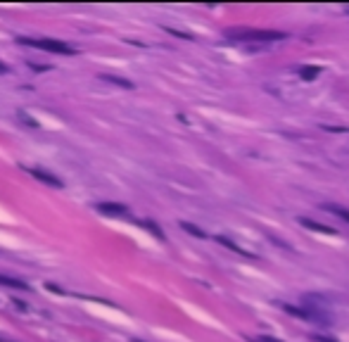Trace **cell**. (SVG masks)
<instances>
[{
    "label": "cell",
    "instance_id": "6da1fadb",
    "mask_svg": "<svg viewBox=\"0 0 349 342\" xmlns=\"http://www.w3.org/2000/svg\"><path fill=\"white\" fill-rule=\"evenodd\" d=\"M226 36L235 41V43H247V45H269L276 41H283L285 34L283 31H269V29H228Z\"/></svg>",
    "mask_w": 349,
    "mask_h": 342
},
{
    "label": "cell",
    "instance_id": "7a4b0ae2",
    "mask_svg": "<svg viewBox=\"0 0 349 342\" xmlns=\"http://www.w3.org/2000/svg\"><path fill=\"white\" fill-rule=\"evenodd\" d=\"M24 45H34V48H41V50H48V53H60V55H74L72 45L62 43V41H55V38H41V41H31V38H22Z\"/></svg>",
    "mask_w": 349,
    "mask_h": 342
},
{
    "label": "cell",
    "instance_id": "3957f363",
    "mask_svg": "<svg viewBox=\"0 0 349 342\" xmlns=\"http://www.w3.org/2000/svg\"><path fill=\"white\" fill-rule=\"evenodd\" d=\"M31 176L34 179H38V181H43V183H48V186H53V188H62L64 183L55 174H48V171H43V169H31Z\"/></svg>",
    "mask_w": 349,
    "mask_h": 342
},
{
    "label": "cell",
    "instance_id": "277c9868",
    "mask_svg": "<svg viewBox=\"0 0 349 342\" xmlns=\"http://www.w3.org/2000/svg\"><path fill=\"white\" fill-rule=\"evenodd\" d=\"M100 212H105V214H114V216H128V207L124 205H114V202H102L98 205Z\"/></svg>",
    "mask_w": 349,
    "mask_h": 342
},
{
    "label": "cell",
    "instance_id": "5b68a950",
    "mask_svg": "<svg viewBox=\"0 0 349 342\" xmlns=\"http://www.w3.org/2000/svg\"><path fill=\"white\" fill-rule=\"evenodd\" d=\"M299 224L306 226V228H311V231H316V233H328V235L335 233L332 228H328V226L318 224V221H313V219H306V216H299Z\"/></svg>",
    "mask_w": 349,
    "mask_h": 342
},
{
    "label": "cell",
    "instance_id": "8992f818",
    "mask_svg": "<svg viewBox=\"0 0 349 342\" xmlns=\"http://www.w3.org/2000/svg\"><path fill=\"white\" fill-rule=\"evenodd\" d=\"M216 243H221V245H226L228 250H233V252H238V254H242V257H252L247 250H242L240 245H235L233 240H228V238H224V235H216Z\"/></svg>",
    "mask_w": 349,
    "mask_h": 342
},
{
    "label": "cell",
    "instance_id": "52a82bcc",
    "mask_svg": "<svg viewBox=\"0 0 349 342\" xmlns=\"http://www.w3.org/2000/svg\"><path fill=\"white\" fill-rule=\"evenodd\" d=\"M318 74H321V67H316V64H304V67H299V76L306 79V81H309V79H316Z\"/></svg>",
    "mask_w": 349,
    "mask_h": 342
},
{
    "label": "cell",
    "instance_id": "ba28073f",
    "mask_svg": "<svg viewBox=\"0 0 349 342\" xmlns=\"http://www.w3.org/2000/svg\"><path fill=\"white\" fill-rule=\"evenodd\" d=\"M325 212H330V214H335L337 219H342V221H347L349 224V209H344V207H340V205H325Z\"/></svg>",
    "mask_w": 349,
    "mask_h": 342
},
{
    "label": "cell",
    "instance_id": "9c48e42d",
    "mask_svg": "<svg viewBox=\"0 0 349 342\" xmlns=\"http://www.w3.org/2000/svg\"><path fill=\"white\" fill-rule=\"evenodd\" d=\"M102 79L105 81H109V83H116V86H121V88H133V83L131 81H126V79H119V76H112V74H102Z\"/></svg>",
    "mask_w": 349,
    "mask_h": 342
},
{
    "label": "cell",
    "instance_id": "30bf717a",
    "mask_svg": "<svg viewBox=\"0 0 349 342\" xmlns=\"http://www.w3.org/2000/svg\"><path fill=\"white\" fill-rule=\"evenodd\" d=\"M0 285H8V288H19V290H27V285L17 278H8V276H0Z\"/></svg>",
    "mask_w": 349,
    "mask_h": 342
},
{
    "label": "cell",
    "instance_id": "8fae6325",
    "mask_svg": "<svg viewBox=\"0 0 349 342\" xmlns=\"http://www.w3.org/2000/svg\"><path fill=\"white\" fill-rule=\"evenodd\" d=\"M181 228H186V231H188L190 235H197V238H205V231H200V228H197V226H193V224H186V221H183V224H181Z\"/></svg>",
    "mask_w": 349,
    "mask_h": 342
},
{
    "label": "cell",
    "instance_id": "7c38bea8",
    "mask_svg": "<svg viewBox=\"0 0 349 342\" xmlns=\"http://www.w3.org/2000/svg\"><path fill=\"white\" fill-rule=\"evenodd\" d=\"M143 226H145V228H150V231H152V233L157 235V238H164V235H161V231H159V228H157V226L152 224V221H145Z\"/></svg>",
    "mask_w": 349,
    "mask_h": 342
},
{
    "label": "cell",
    "instance_id": "4fadbf2b",
    "mask_svg": "<svg viewBox=\"0 0 349 342\" xmlns=\"http://www.w3.org/2000/svg\"><path fill=\"white\" fill-rule=\"evenodd\" d=\"M313 340L316 342H337V340H332V337H323V335H316Z\"/></svg>",
    "mask_w": 349,
    "mask_h": 342
},
{
    "label": "cell",
    "instance_id": "5bb4252c",
    "mask_svg": "<svg viewBox=\"0 0 349 342\" xmlns=\"http://www.w3.org/2000/svg\"><path fill=\"white\" fill-rule=\"evenodd\" d=\"M254 342H280L276 337H254Z\"/></svg>",
    "mask_w": 349,
    "mask_h": 342
},
{
    "label": "cell",
    "instance_id": "9a60e30c",
    "mask_svg": "<svg viewBox=\"0 0 349 342\" xmlns=\"http://www.w3.org/2000/svg\"><path fill=\"white\" fill-rule=\"evenodd\" d=\"M8 72H10V67H8V64L0 62V74H8Z\"/></svg>",
    "mask_w": 349,
    "mask_h": 342
},
{
    "label": "cell",
    "instance_id": "2e32d148",
    "mask_svg": "<svg viewBox=\"0 0 349 342\" xmlns=\"http://www.w3.org/2000/svg\"><path fill=\"white\" fill-rule=\"evenodd\" d=\"M344 12H347V15H349V8H344Z\"/></svg>",
    "mask_w": 349,
    "mask_h": 342
}]
</instances>
